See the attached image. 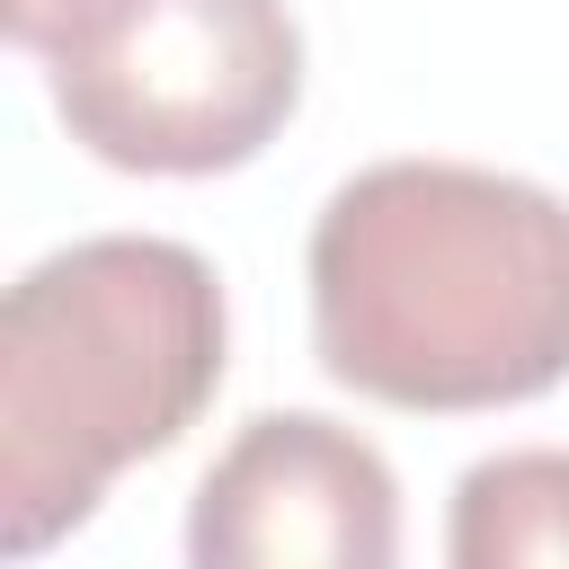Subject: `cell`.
<instances>
[{
    "label": "cell",
    "mask_w": 569,
    "mask_h": 569,
    "mask_svg": "<svg viewBox=\"0 0 569 569\" xmlns=\"http://www.w3.org/2000/svg\"><path fill=\"white\" fill-rule=\"evenodd\" d=\"M311 347L329 382L462 418L569 373V196L480 160H373L311 222Z\"/></svg>",
    "instance_id": "6da1fadb"
},
{
    "label": "cell",
    "mask_w": 569,
    "mask_h": 569,
    "mask_svg": "<svg viewBox=\"0 0 569 569\" xmlns=\"http://www.w3.org/2000/svg\"><path fill=\"white\" fill-rule=\"evenodd\" d=\"M231 311L204 249L98 231L36 258L0 302V542L53 551L107 480L169 453L222 391Z\"/></svg>",
    "instance_id": "7a4b0ae2"
},
{
    "label": "cell",
    "mask_w": 569,
    "mask_h": 569,
    "mask_svg": "<svg viewBox=\"0 0 569 569\" xmlns=\"http://www.w3.org/2000/svg\"><path fill=\"white\" fill-rule=\"evenodd\" d=\"M71 142L133 178H213L258 160L302 107V27L284 0H124L44 62Z\"/></svg>",
    "instance_id": "3957f363"
},
{
    "label": "cell",
    "mask_w": 569,
    "mask_h": 569,
    "mask_svg": "<svg viewBox=\"0 0 569 569\" xmlns=\"http://www.w3.org/2000/svg\"><path fill=\"white\" fill-rule=\"evenodd\" d=\"M187 569H400V480L320 409L249 418L187 498Z\"/></svg>",
    "instance_id": "277c9868"
},
{
    "label": "cell",
    "mask_w": 569,
    "mask_h": 569,
    "mask_svg": "<svg viewBox=\"0 0 569 569\" xmlns=\"http://www.w3.org/2000/svg\"><path fill=\"white\" fill-rule=\"evenodd\" d=\"M445 569H569V445H507L453 480Z\"/></svg>",
    "instance_id": "5b68a950"
},
{
    "label": "cell",
    "mask_w": 569,
    "mask_h": 569,
    "mask_svg": "<svg viewBox=\"0 0 569 569\" xmlns=\"http://www.w3.org/2000/svg\"><path fill=\"white\" fill-rule=\"evenodd\" d=\"M107 9H124V0H0V27H9V44H18V53L53 62V53H62V44H80Z\"/></svg>",
    "instance_id": "8992f818"
}]
</instances>
